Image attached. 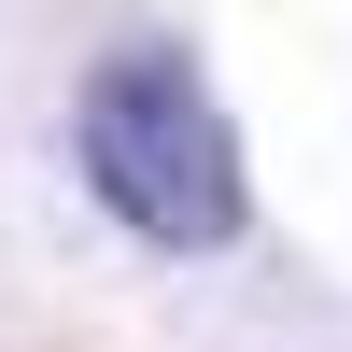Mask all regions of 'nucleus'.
I'll return each instance as SVG.
<instances>
[{
    "label": "nucleus",
    "instance_id": "nucleus-1",
    "mask_svg": "<svg viewBox=\"0 0 352 352\" xmlns=\"http://www.w3.org/2000/svg\"><path fill=\"white\" fill-rule=\"evenodd\" d=\"M71 155H85V184H99V212L127 226V240H155V254H226L240 212H254L240 127H226V99L197 85V56H169V43H127V56L85 71Z\"/></svg>",
    "mask_w": 352,
    "mask_h": 352
}]
</instances>
